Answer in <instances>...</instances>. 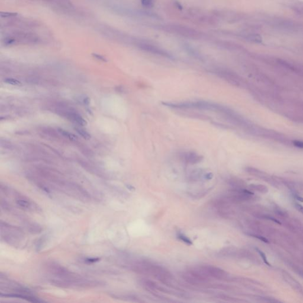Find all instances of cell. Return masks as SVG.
Wrapping results in <instances>:
<instances>
[{"mask_svg":"<svg viewBox=\"0 0 303 303\" xmlns=\"http://www.w3.org/2000/svg\"><path fill=\"white\" fill-rule=\"evenodd\" d=\"M92 56H94V57H96V59H98L100 61H103V62H106L107 61L106 58H105L104 56L96 54V53H93Z\"/></svg>","mask_w":303,"mask_h":303,"instance_id":"cell-16","label":"cell"},{"mask_svg":"<svg viewBox=\"0 0 303 303\" xmlns=\"http://www.w3.org/2000/svg\"><path fill=\"white\" fill-rule=\"evenodd\" d=\"M59 132L63 136L66 137V138L69 139V140H71V141H74L76 139V137L74 134H73L72 133H69V132H68L67 131H65L64 130H62V129H60Z\"/></svg>","mask_w":303,"mask_h":303,"instance_id":"cell-11","label":"cell"},{"mask_svg":"<svg viewBox=\"0 0 303 303\" xmlns=\"http://www.w3.org/2000/svg\"><path fill=\"white\" fill-rule=\"evenodd\" d=\"M256 250H257V252L259 253V254L260 255V256L262 257V258L263 262H265V263L267 265H268V266H271V264L269 263L268 261V259H267V258L266 257L265 254L262 251H261V250H259L258 249H256Z\"/></svg>","mask_w":303,"mask_h":303,"instance_id":"cell-15","label":"cell"},{"mask_svg":"<svg viewBox=\"0 0 303 303\" xmlns=\"http://www.w3.org/2000/svg\"><path fill=\"white\" fill-rule=\"evenodd\" d=\"M168 27L170 31L187 38L197 39L200 35L199 33L194 29L180 25H171Z\"/></svg>","mask_w":303,"mask_h":303,"instance_id":"cell-4","label":"cell"},{"mask_svg":"<svg viewBox=\"0 0 303 303\" xmlns=\"http://www.w3.org/2000/svg\"><path fill=\"white\" fill-rule=\"evenodd\" d=\"M100 260V258H87V259H85V262H87V263H94V262H98Z\"/></svg>","mask_w":303,"mask_h":303,"instance_id":"cell-17","label":"cell"},{"mask_svg":"<svg viewBox=\"0 0 303 303\" xmlns=\"http://www.w3.org/2000/svg\"><path fill=\"white\" fill-rule=\"evenodd\" d=\"M75 130H76V131L78 132V133L79 134H80L81 136H82L83 138H84L85 139L88 140V139H89L91 138L90 134L88 132L85 131L84 130H83L82 129H79V128H75Z\"/></svg>","mask_w":303,"mask_h":303,"instance_id":"cell-12","label":"cell"},{"mask_svg":"<svg viewBox=\"0 0 303 303\" xmlns=\"http://www.w3.org/2000/svg\"><path fill=\"white\" fill-rule=\"evenodd\" d=\"M141 4L145 7L150 8L154 5V0H141Z\"/></svg>","mask_w":303,"mask_h":303,"instance_id":"cell-13","label":"cell"},{"mask_svg":"<svg viewBox=\"0 0 303 303\" xmlns=\"http://www.w3.org/2000/svg\"><path fill=\"white\" fill-rule=\"evenodd\" d=\"M4 238L5 240L10 242H16L17 239H21L23 236L21 235V231L20 229L11 226L8 224L4 223Z\"/></svg>","mask_w":303,"mask_h":303,"instance_id":"cell-5","label":"cell"},{"mask_svg":"<svg viewBox=\"0 0 303 303\" xmlns=\"http://www.w3.org/2000/svg\"><path fill=\"white\" fill-rule=\"evenodd\" d=\"M181 276L186 283L194 285H204L210 281V278L203 271L200 266L186 270L182 274Z\"/></svg>","mask_w":303,"mask_h":303,"instance_id":"cell-2","label":"cell"},{"mask_svg":"<svg viewBox=\"0 0 303 303\" xmlns=\"http://www.w3.org/2000/svg\"><path fill=\"white\" fill-rule=\"evenodd\" d=\"M16 203L18 205L23 208L31 209L33 206L32 203H31L29 201L26 199H21V198H19V199L16 200Z\"/></svg>","mask_w":303,"mask_h":303,"instance_id":"cell-8","label":"cell"},{"mask_svg":"<svg viewBox=\"0 0 303 303\" xmlns=\"http://www.w3.org/2000/svg\"><path fill=\"white\" fill-rule=\"evenodd\" d=\"M5 83L8 84L13 85H21V83L17 79H13V78H7L5 79Z\"/></svg>","mask_w":303,"mask_h":303,"instance_id":"cell-14","label":"cell"},{"mask_svg":"<svg viewBox=\"0 0 303 303\" xmlns=\"http://www.w3.org/2000/svg\"><path fill=\"white\" fill-rule=\"evenodd\" d=\"M139 47L142 50L147 52L150 53L160 55L164 57H170V55L167 51L153 44L146 43H141L139 44Z\"/></svg>","mask_w":303,"mask_h":303,"instance_id":"cell-6","label":"cell"},{"mask_svg":"<svg viewBox=\"0 0 303 303\" xmlns=\"http://www.w3.org/2000/svg\"><path fill=\"white\" fill-rule=\"evenodd\" d=\"M200 268L210 278H214L218 280H227L229 278L227 272L217 266L201 265Z\"/></svg>","mask_w":303,"mask_h":303,"instance_id":"cell-3","label":"cell"},{"mask_svg":"<svg viewBox=\"0 0 303 303\" xmlns=\"http://www.w3.org/2000/svg\"><path fill=\"white\" fill-rule=\"evenodd\" d=\"M243 37L244 38V39H246L247 40L250 42L255 43H261L262 42V38L259 34H249L245 35V36Z\"/></svg>","mask_w":303,"mask_h":303,"instance_id":"cell-9","label":"cell"},{"mask_svg":"<svg viewBox=\"0 0 303 303\" xmlns=\"http://www.w3.org/2000/svg\"><path fill=\"white\" fill-rule=\"evenodd\" d=\"M294 146H295L297 147L302 148L303 149V142L301 141H294L293 142Z\"/></svg>","mask_w":303,"mask_h":303,"instance_id":"cell-19","label":"cell"},{"mask_svg":"<svg viewBox=\"0 0 303 303\" xmlns=\"http://www.w3.org/2000/svg\"><path fill=\"white\" fill-rule=\"evenodd\" d=\"M295 207L297 208V210H298L301 213H303V206H302L301 205L298 203H295Z\"/></svg>","mask_w":303,"mask_h":303,"instance_id":"cell-20","label":"cell"},{"mask_svg":"<svg viewBox=\"0 0 303 303\" xmlns=\"http://www.w3.org/2000/svg\"><path fill=\"white\" fill-rule=\"evenodd\" d=\"M177 237L180 240L182 241L183 242L185 243L186 244H189V245H191V244H192V242L191 240V239L190 238H188L186 236H185L184 234L181 233H177Z\"/></svg>","mask_w":303,"mask_h":303,"instance_id":"cell-10","label":"cell"},{"mask_svg":"<svg viewBox=\"0 0 303 303\" xmlns=\"http://www.w3.org/2000/svg\"><path fill=\"white\" fill-rule=\"evenodd\" d=\"M133 270L139 273L150 275L166 284L172 279V274L165 268L146 261L136 262L133 266Z\"/></svg>","mask_w":303,"mask_h":303,"instance_id":"cell-1","label":"cell"},{"mask_svg":"<svg viewBox=\"0 0 303 303\" xmlns=\"http://www.w3.org/2000/svg\"><path fill=\"white\" fill-rule=\"evenodd\" d=\"M250 236H253V237H256V238H257V239H258L259 240H261V241H262V242H265V243H268V240H267L265 237H264L260 236H258V235H250Z\"/></svg>","mask_w":303,"mask_h":303,"instance_id":"cell-18","label":"cell"},{"mask_svg":"<svg viewBox=\"0 0 303 303\" xmlns=\"http://www.w3.org/2000/svg\"><path fill=\"white\" fill-rule=\"evenodd\" d=\"M294 197H295V198L297 200H298L300 202L303 203V198L302 197H300V196H299V195H298L297 194H295Z\"/></svg>","mask_w":303,"mask_h":303,"instance_id":"cell-21","label":"cell"},{"mask_svg":"<svg viewBox=\"0 0 303 303\" xmlns=\"http://www.w3.org/2000/svg\"><path fill=\"white\" fill-rule=\"evenodd\" d=\"M69 117L71 118L74 121H75V123H77L79 125L85 126L87 124L86 121L82 117H81L79 114L77 113H70L69 114Z\"/></svg>","mask_w":303,"mask_h":303,"instance_id":"cell-7","label":"cell"}]
</instances>
